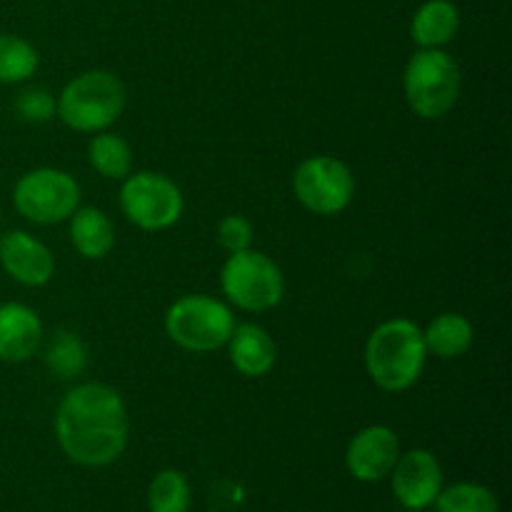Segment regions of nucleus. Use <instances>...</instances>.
<instances>
[{"instance_id": "obj_21", "label": "nucleus", "mask_w": 512, "mask_h": 512, "mask_svg": "<svg viewBox=\"0 0 512 512\" xmlns=\"http://www.w3.org/2000/svg\"><path fill=\"white\" fill-rule=\"evenodd\" d=\"M150 512H188L190 485L188 478L178 470H163L153 478L148 490Z\"/></svg>"}, {"instance_id": "obj_19", "label": "nucleus", "mask_w": 512, "mask_h": 512, "mask_svg": "<svg viewBox=\"0 0 512 512\" xmlns=\"http://www.w3.org/2000/svg\"><path fill=\"white\" fill-rule=\"evenodd\" d=\"M38 70V50L18 35L0 33V83H25Z\"/></svg>"}, {"instance_id": "obj_17", "label": "nucleus", "mask_w": 512, "mask_h": 512, "mask_svg": "<svg viewBox=\"0 0 512 512\" xmlns=\"http://www.w3.org/2000/svg\"><path fill=\"white\" fill-rule=\"evenodd\" d=\"M425 348L440 360L460 358L470 350L475 338L473 323L460 313H443L423 333Z\"/></svg>"}, {"instance_id": "obj_25", "label": "nucleus", "mask_w": 512, "mask_h": 512, "mask_svg": "<svg viewBox=\"0 0 512 512\" xmlns=\"http://www.w3.org/2000/svg\"><path fill=\"white\" fill-rule=\"evenodd\" d=\"M408 512H418V510H408Z\"/></svg>"}, {"instance_id": "obj_14", "label": "nucleus", "mask_w": 512, "mask_h": 512, "mask_svg": "<svg viewBox=\"0 0 512 512\" xmlns=\"http://www.w3.org/2000/svg\"><path fill=\"white\" fill-rule=\"evenodd\" d=\"M230 360L235 370L243 373L245 378H263L275 365V343L268 335V330L260 325L245 323L233 330L228 340Z\"/></svg>"}, {"instance_id": "obj_22", "label": "nucleus", "mask_w": 512, "mask_h": 512, "mask_svg": "<svg viewBox=\"0 0 512 512\" xmlns=\"http://www.w3.org/2000/svg\"><path fill=\"white\" fill-rule=\"evenodd\" d=\"M45 363L53 370L58 378H78L85 368V348L73 333L68 330H60L53 338V343L48 345V353H45Z\"/></svg>"}, {"instance_id": "obj_3", "label": "nucleus", "mask_w": 512, "mask_h": 512, "mask_svg": "<svg viewBox=\"0 0 512 512\" xmlns=\"http://www.w3.org/2000/svg\"><path fill=\"white\" fill-rule=\"evenodd\" d=\"M125 108V88L108 70H88L70 80L55 103V113L80 133H103Z\"/></svg>"}, {"instance_id": "obj_23", "label": "nucleus", "mask_w": 512, "mask_h": 512, "mask_svg": "<svg viewBox=\"0 0 512 512\" xmlns=\"http://www.w3.org/2000/svg\"><path fill=\"white\" fill-rule=\"evenodd\" d=\"M15 110L28 123H45V120H50L55 115V100L48 90L28 88L15 100Z\"/></svg>"}, {"instance_id": "obj_24", "label": "nucleus", "mask_w": 512, "mask_h": 512, "mask_svg": "<svg viewBox=\"0 0 512 512\" xmlns=\"http://www.w3.org/2000/svg\"><path fill=\"white\" fill-rule=\"evenodd\" d=\"M218 240L228 253L248 250L253 243V225L243 215H228L218 228Z\"/></svg>"}, {"instance_id": "obj_16", "label": "nucleus", "mask_w": 512, "mask_h": 512, "mask_svg": "<svg viewBox=\"0 0 512 512\" xmlns=\"http://www.w3.org/2000/svg\"><path fill=\"white\" fill-rule=\"evenodd\" d=\"M70 240L75 250L88 260H100L113 250L115 230L108 215L98 208H80L73 213Z\"/></svg>"}, {"instance_id": "obj_11", "label": "nucleus", "mask_w": 512, "mask_h": 512, "mask_svg": "<svg viewBox=\"0 0 512 512\" xmlns=\"http://www.w3.org/2000/svg\"><path fill=\"white\" fill-rule=\"evenodd\" d=\"M398 458V435L388 425H370L350 440L345 465H348V473L360 483H378L393 473Z\"/></svg>"}, {"instance_id": "obj_18", "label": "nucleus", "mask_w": 512, "mask_h": 512, "mask_svg": "<svg viewBox=\"0 0 512 512\" xmlns=\"http://www.w3.org/2000/svg\"><path fill=\"white\" fill-rule=\"evenodd\" d=\"M90 165L103 178H128L130 168H133V150H130L128 140L103 130L90 143Z\"/></svg>"}, {"instance_id": "obj_8", "label": "nucleus", "mask_w": 512, "mask_h": 512, "mask_svg": "<svg viewBox=\"0 0 512 512\" xmlns=\"http://www.w3.org/2000/svg\"><path fill=\"white\" fill-rule=\"evenodd\" d=\"M125 218L143 230H165L183 215V195L170 178L160 173L128 175L120 190Z\"/></svg>"}, {"instance_id": "obj_10", "label": "nucleus", "mask_w": 512, "mask_h": 512, "mask_svg": "<svg viewBox=\"0 0 512 512\" xmlns=\"http://www.w3.org/2000/svg\"><path fill=\"white\" fill-rule=\"evenodd\" d=\"M393 493L405 510H428L443 490V468L428 450L400 455L393 468Z\"/></svg>"}, {"instance_id": "obj_1", "label": "nucleus", "mask_w": 512, "mask_h": 512, "mask_svg": "<svg viewBox=\"0 0 512 512\" xmlns=\"http://www.w3.org/2000/svg\"><path fill=\"white\" fill-rule=\"evenodd\" d=\"M128 410L118 390L100 383L78 385L60 403L55 435L73 463L105 468L123 455L128 445Z\"/></svg>"}, {"instance_id": "obj_13", "label": "nucleus", "mask_w": 512, "mask_h": 512, "mask_svg": "<svg viewBox=\"0 0 512 512\" xmlns=\"http://www.w3.org/2000/svg\"><path fill=\"white\" fill-rule=\"evenodd\" d=\"M43 340V323L38 313L23 303L0 305V360L25 363L33 358Z\"/></svg>"}, {"instance_id": "obj_6", "label": "nucleus", "mask_w": 512, "mask_h": 512, "mask_svg": "<svg viewBox=\"0 0 512 512\" xmlns=\"http://www.w3.org/2000/svg\"><path fill=\"white\" fill-rule=\"evenodd\" d=\"M220 285L228 300L248 313H263L283 300L285 280L278 265L258 250L230 253L225 260Z\"/></svg>"}, {"instance_id": "obj_20", "label": "nucleus", "mask_w": 512, "mask_h": 512, "mask_svg": "<svg viewBox=\"0 0 512 512\" xmlns=\"http://www.w3.org/2000/svg\"><path fill=\"white\" fill-rule=\"evenodd\" d=\"M435 512H500L495 493L478 483H458L440 490Z\"/></svg>"}, {"instance_id": "obj_9", "label": "nucleus", "mask_w": 512, "mask_h": 512, "mask_svg": "<svg viewBox=\"0 0 512 512\" xmlns=\"http://www.w3.org/2000/svg\"><path fill=\"white\" fill-rule=\"evenodd\" d=\"M293 188L308 210L318 215H338L353 200L355 178L343 160L333 155H315L298 165Z\"/></svg>"}, {"instance_id": "obj_4", "label": "nucleus", "mask_w": 512, "mask_h": 512, "mask_svg": "<svg viewBox=\"0 0 512 512\" xmlns=\"http://www.w3.org/2000/svg\"><path fill=\"white\" fill-rule=\"evenodd\" d=\"M460 83L458 63L440 48H420L405 68V98L425 120H438L455 108Z\"/></svg>"}, {"instance_id": "obj_2", "label": "nucleus", "mask_w": 512, "mask_h": 512, "mask_svg": "<svg viewBox=\"0 0 512 512\" xmlns=\"http://www.w3.org/2000/svg\"><path fill=\"white\" fill-rule=\"evenodd\" d=\"M428 360L423 330L408 318L378 325L365 345V368L373 383L388 393H403L418 383Z\"/></svg>"}, {"instance_id": "obj_7", "label": "nucleus", "mask_w": 512, "mask_h": 512, "mask_svg": "<svg viewBox=\"0 0 512 512\" xmlns=\"http://www.w3.org/2000/svg\"><path fill=\"white\" fill-rule=\"evenodd\" d=\"M15 210L38 225H55L78 210L80 188L75 178L58 168H38L25 173L13 190Z\"/></svg>"}, {"instance_id": "obj_15", "label": "nucleus", "mask_w": 512, "mask_h": 512, "mask_svg": "<svg viewBox=\"0 0 512 512\" xmlns=\"http://www.w3.org/2000/svg\"><path fill=\"white\" fill-rule=\"evenodd\" d=\"M460 15L450 0H428L413 18V40L420 48H443L455 38Z\"/></svg>"}, {"instance_id": "obj_12", "label": "nucleus", "mask_w": 512, "mask_h": 512, "mask_svg": "<svg viewBox=\"0 0 512 512\" xmlns=\"http://www.w3.org/2000/svg\"><path fill=\"white\" fill-rule=\"evenodd\" d=\"M0 265L20 285L40 288L55 273L53 253L25 230H10L0 238Z\"/></svg>"}, {"instance_id": "obj_5", "label": "nucleus", "mask_w": 512, "mask_h": 512, "mask_svg": "<svg viewBox=\"0 0 512 512\" xmlns=\"http://www.w3.org/2000/svg\"><path fill=\"white\" fill-rule=\"evenodd\" d=\"M165 330L175 345L193 353H213L228 345L235 330L233 313L220 300L208 295H185L170 305Z\"/></svg>"}]
</instances>
